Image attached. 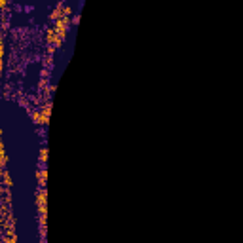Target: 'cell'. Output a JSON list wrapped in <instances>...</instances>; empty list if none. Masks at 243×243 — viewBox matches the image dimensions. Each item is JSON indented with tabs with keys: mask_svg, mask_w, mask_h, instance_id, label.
<instances>
[{
	"mask_svg": "<svg viewBox=\"0 0 243 243\" xmlns=\"http://www.w3.org/2000/svg\"><path fill=\"white\" fill-rule=\"evenodd\" d=\"M46 179H48V169L46 167H40V171H38V182L40 184H46Z\"/></svg>",
	"mask_w": 243,
	"mask_h": 243,
	"instance_id": "cell-1",
	"label": "cell"
},
{
	"mask_svg": "<svg viewBox=\"0 0 243 243\" xmlns=\"http://www.w3.org/2000/svg\"><path fill=\"white\" fill-rule=\"evenodd\" d=\"M0 156H2V167H6V163H8V154H6V148H4V143H2V146H0Z\"/></svg>",
	"mask_w": 243,
	"mask_h": 243,
	"instance_id": "cell-2",
	"label": "cell"
},
{
	"mask_svg": "<svg viewBox=\"0 0 243 243\" xmlns=\"http://www.w3.org/2000/svg\"><path fill=\"white\" fill-rule=\"evenodd\" d=\"M40 162H48V148H42V150H40Z\"/></svg>",
	"mask_w": 243,
	"mask_h": 243,
	"instance_id": "cell-3",
	"label": "cell"
},
{
	"mask_svg": "<svg viewBox=\"0 0 243 243\" xmlns=\"http://www.w3.org/2000/svg\"><path fill=\"white\" fill-rule=\"evenodd\" d=\"M4 184H6V186H12V179H10V175H8L6 169H4Z\"/></svg>",
	"mask_w": 243,
	"mask_h": 243,
	"instance_id": "cell-4",
	"label": "cell"
},
{
	"mask_svg": "<svg viewBox=\"0 0 243 243\" xmlns=\"http://www.w3.org/2000/svg\"><path fill=\"white\" fill-rule=\"evenodd\" d=\"M59 2H61V0H57V4H59Z\"/></svg>",
	"mask_w": 243,
	"mask_h": 243,
	"instance_id": "cell-5",
	"label": "cell"
}]
</instances>
